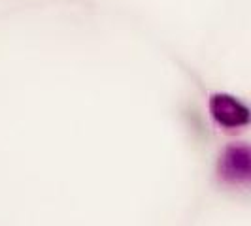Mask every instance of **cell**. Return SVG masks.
<instances>
[{
  "mask_svg": "<svg viewBox=\"0 0 251 226\" xmlns=\"http://www.w3.org/2000/svg\"><path fill=\"white\" fill-rule=\"evenodd\" d=\"M212 113L225 126H236L248 121V110L228 96H215L212 100Z\"/></svg>",
  "mask_w": 251,
  "mask_h": 226,
  "instance_id": "6da1fadb",
  "label": "cell"
}]
</instances>
